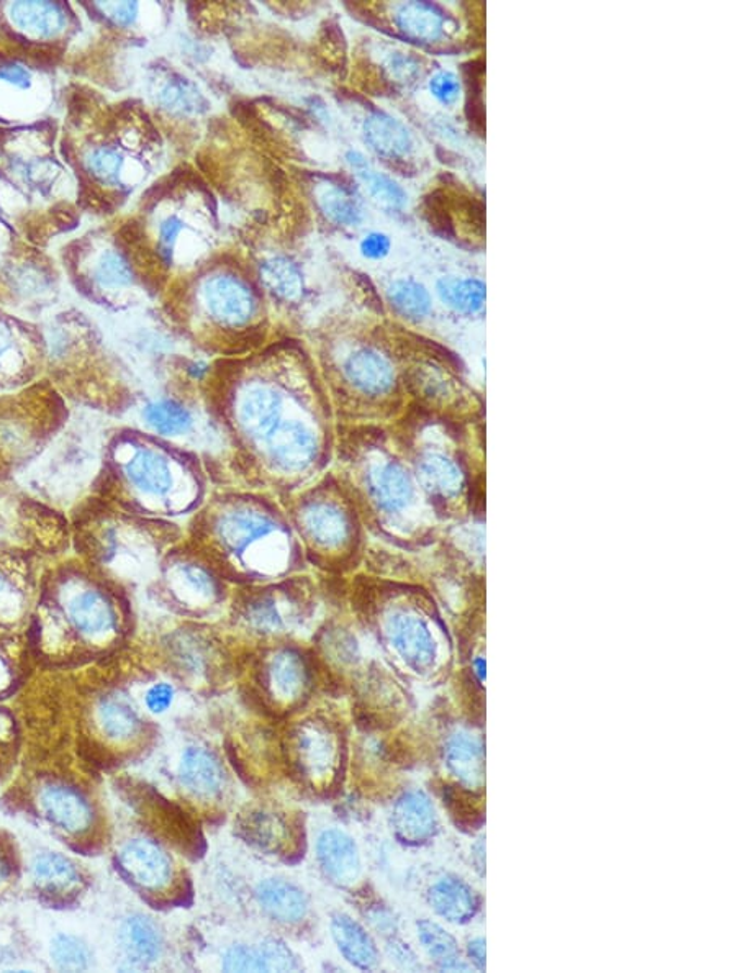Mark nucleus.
<instances>
[{"mask_svg": "<svg viewBox=\"0 0 737 973\" xmlns=\"http://www.w3.org/2000/svg\"><path fill=\"white\" fill-rule=\"evenodd\" d=\"M54 581L67 622L80 636L102 638L115 629L116 613L109 595L84 575L63 574Z\"/></svg>", "mask_w": 737, "mask_h": 973, "instance_id": "nucleus-1", "label": "nucleus"}, {"mask_svg": "<svg viewBox=\"0 0 737 973\" xmlns=\"http://www.w3.org/2000/svg\"><path fill=\"white\" fill-rule=\"evenodd\" d=\"M287 754L297 774L316 784L335 774L339 745L332 727L318 721H305L287 736Z\"/></svg>", "mask_w": 737, "mask_h": 973, "instance_id": "nucleus-2", "label": "nucleus"}, {"mask_svg": "<svg viewBox=\"0 0 737 973\" xmlns=\"http://www.w3.org/2000/svg\"><path fill=\"white\" fill-rule=\"evenodd\" d=\"M123 477L135 494L147 500L170 499L176 484L174 464L167 454L151 446L134 445L118 454Z\"/></svg>", "mask_w": 737, "mask_h": 973, "instance_id": "nucleus-3", "label": "nucleus"}, {"mask_svg": "<svg viewBox=\"0 0 737 973\" xmlns=\"http://www.w3.org/2000/svg\"><path fill=\"white\" fill-rule=\"evenodd\" d=\"M387 638L399 658L415 672H428L438 659V646L429 626L409 613H396L387 622Z\"/></svg>", "mask_w": 737, "mask_h": 973, "instance_id": "nucleus-4", "label": "nucleus"}, {"mask_svg": "<svg viewBox=\"0 0 737 973\" xmlns=\"http://www.w3.org/2000/svg\"><path fill=\"white\" fill-rule=\"evenodd\" d=\"M203 297L210 315L222 325H246L257 313L258 303L253 290L245 280L232 274H218L207 280Z\"/></svg>", "mask_w": 737, "mask_h": 973, "instance_id": "nucleus-5", "label": "nucleus"}, {"mask_svg": "<svg viewBox=\"0 0 737 973\" xmlns=\"http://www.w3.org/2000/svg\"><path fill=\"white\" fill-rule=\"evenodd\" d=\"M394 834L407 846L429 843L439 831V818L432 798L419 788L403 791L392 808Z\"/></svg>", "mask_w": 737, "mask_h": 973, "instance_id": "nucleus-6", "label": "nucleus"}, {"mask_svg": "<svg viewBox=\"0 0 737 973\" xmlns=\"http://www.w3.org/2000/svg\"><path fill=\"white\" fill-rule=\"evenodd\" d=\"M445 764L449 775L464 790L480 794L485 787V743L474 733L455 732L445 746Z\"/></svg>", "mask_w": 737, "mask_h": 973, "instance_id": "nucleus-7", "label": "nucleus"}, {"mask_svg": "<svg viewBox=\"0 0 737 973\" xmlns=\"http://www.w3.org/2000/svg\"><path fill=\"white\" fill-rule=\"evenodd\" d=\"M394 24L405 40L435 45L454 30V21L439 5L429 2H403L394 8Z\"/></svg>", "mask_w": 737, "mask_h": 973, "instance_id": "nucleus-8", "label": "nucleus"}, {"mask_svg": "<svg viewBox=\"0 0 737 973\" xmlns=\"http://www.w3.org/2000/svg\"><path fill=\"white\" fill-rule=\"evenodd\" d=\"M120 869L132 882L150 890L171 881V861L166 852L147 839H135L120 850Z\"/></svg>", "mask_w": 737, "mask_h": 973, "instance_id": "nucleus-9", "label": "nucleus"}, {"mask_svg": "<svg viewBox=\"0 0 737 973\" xmlns=\"http://www.w3.org/2000/svg\"><path fill=\"white\" fill-rule=\"evenodd\" d=\"M428 905L451 924H469L482 910V898L464 878L445 875L429 887Z\"/></svg>", "mask_w": 737, "mask_h": 973, "instance_id": "nucleus-10", "label": "nucleus"}, {"mask_svg": "<svg viewBox=\"0 0 737 973\" xmlns=\"http://www.w3.org/2000/svg\"><path fill=\"white\" fill-rule=\"evenodd\" d=\"M316 858L325 874L339 885H352L361 874V858L354 840L338 829H328L318 837Z\"/></svg>", "mask_w": 737, "mask_h": 973, "instance_id": "nucleus-11", "label": "nucleus"}, {"mask_svg": "<svg viewBox=\"0 0 737 973\" xmlns=\"http://www.w3.org/2000/svg\"><path fill=\"white\" fill-rule=\"evenodd\" d=\"M362 135L367 147L386 160H405L415 147L409 128L396 116L379 110L365 116Z\"/></svg>", "mask_w": 737, "mask_h": 973, "instance_id": "nucleus-12", "label": "nucleus"}, {"mask_svg": "<svg viewBox=\"0 0 737 973\" xmlns=\"http://www.w3.org/2000/svg\"><path fill=\"white\" fill-rule=\"evenodd\" d=\"M236 831L246 843L271 855L280 852L290 837L289 823L284 820L283 814L271 810H251L242 813L236 824Z\"/></svg>", "mask_w": 737, "mask_h": 973, "instance_id": "nucleus-13", "label": "nucleus"}, {"mask_svg": "<svg viewBox=\"0 0 737 973\" xmlns=\"http://www.w3.org/2000/svg\"><path fill=\"white\" fill-rule=\"evenodd\" d=\"M349 383L368 396L389 392L394 386L390 362L373 349H359L349 355L345 364Z\"/></svg>", "mask_w": 737, "mask_h": 973, "instance_id": "nucleus-14", "label": "nucleus"}, {"mask_svg": "<svg viewBox=\"0 0 737 973\" xmlns=\"http://www.w3.org/2000/svg\"><path fill=\"white\" fill-rule=\"evenodd\" d=\"M346 163L379 205L390 212H402L409 205V194L394 177L377 171L359 151H348Z\"/></svg>", "mask_w": 737, "mask_h": 973, "instance_id": "nucleus-15", "label": "nucleus"}, {"mask_svg": "<svg viewBox=\"0 0 737 973\" xmlns=\"http://www.w3.org/2000/svg\"><path fill=\"white\" fill-rule=\"evenodd\" d=\"M332 934L339 952L359 970H374L380 957L376 943L367 931L346 914H336L332 921Z\"/></svg>", "mask_w": 737, "mask_h": 973, "instance_id": "nucleus-16", "label": "nucleus"}, {"mask_svg": "<svg viewBox=\"0 0 737 973\" xmlns=\"http://www.w3.org/2000/svg\"><path fill=\"white\" fill-rule=\"evenodd\" d=\"M257 898L264 913L284 924H296L309 911L305 895L290 882L270 878L257 888Z\"/></svg>", "mask_w": 737, "mask_h": 973, "instance_id": "nucleus-17", "label": "nucleus"}, {"mask_svg": "<svg viewBox=\"0 0 737 973\" xmlns=\"http://www.w3.org/2000/svg\"><path fill=\"white\" fill-rule=\"evenodd\" d=\"M279 415V394L270 387H253L239 403V422L254 438H270L271 433L277 432Z\"/></svg>", "mask_w": 737, "mask_h": 973, "instance_id": "nucleus-18", "label": "nucleus"}, {"mask_svg": "<svg viewBox=\"0 0 737 973\" xmlns=\"http://www.w3.org/2000/svg\"><path fill=\"white\" fill-rule=\"evenodd\" d=\"M179 777L184 787L199 798L216 797L223 788L222 765L205 749L189 748L184 752Z\"/></svg>", "mask_w": 737, "mask_h": 973, "instance_id": "nucleus-19", "label": "nucleus"}, {"mask_svg": "<svg viewBox=\"0 0 737 973\" xmlns=\"http://www.w3.org/2000/svg\"><path fill=\"white\" fill-rule=\"evenodd\" d=\"M45 813L57 826L70 833H83L92 823L89 803L73 788L50 787L41 797Z\"/></svg>", "mask_w": 737, "mask_h": 973, "instance_id": "nucleus-20", "label": "nucleus"}, {"mask_svg": "<svg viewBox=\"0 0 737 973\" xmlns=\"http://www.w3.org/2000/svg\"><path fill=\"white\" fill-rule=\"evenodd\" d=\"M309 669L297 652L283 651L267 668L266 685L271 697L283 701H297L309 687Z\"/></svg>", "mask_w": 737, "mask_h": 973, "instance_id": "nucleus-21", "label": "nucleus"}, {"mask_svg": "<svg viewBox=\"0 0 737 973\" xmlns=\"http://www.w3.org/2000/svg\"><path fill=\"white\" fill-rule=\"evenodd\" d=\"M419 939L426 956L435 963L439 972H469L471 963L462 959L458 940L441 924L432 920L416 923Z\"/></svg>", "mask_w": 737, "mask_h": 973, "instance_id": "nucleus-22", "label": "nucleus"}, {"mask_svg": "<svg viewBox=\"0 0 737 973\" xmlns=\"http://www.w3.org/2000/svg\"><path fill=\"white\" fill-rule=\"evenodd\" d=\"M368 490L377 506L386 512L402 510L413 496L412 482L400 465L386 464L374 469L368 477Z\"/></svg>", "mask_w": 737, "mask_h": 973, "instance_id": "nucleus-23", "label": "nucleus"}, {"mask_svg": "<svg viewBox=\"0 0 737 973\" xmlns=\"http://www.w3.org/2000/svg\"><path fill=\"white\" fill-rule=\"evenodd\" d=\"M120 944L128 959L137 966L154 962L161 952V934L147 916L128 918L120 930Z\"/></svg>", "mask_w": 737, "mask_h": 973, "instance_id": "nucleus-24", "label": "nucleus"}, {"mask_svg": "<svg viewBox=\"0 0 737 973\" xmlns=\"http://www.w3.org/2000/svg\"><path fill=\"white\" fill-rule=\"evenodd\" d=\"M436 292L446 307L462 315L482 312L487 299V286L475 277H441L436 283Z\"/></svg>", "mask_w": 737, "mask_h": 973, "instance_id": "nucleus-25", "label": "nucleus"}, {"mask_svg": "<svg viewBox=\"0 0 737 973\" xmlns=\"http://www.w3.org/2000/svg\"><path fill=\"white\" fill-rule=\"evenodd\" d=\"M14 24L37 37H54L66 24L63 8L51 2H18L11 5Z\"/></svg>", "mask_w": 737, "mask_h": 973, "instance_id": "nucleus-26", "label": "nucleus"}, {"mask_svg": "<svg viewBox=\"0 0 737 973\" xmlns=\"http://www.w3.org/2000/svg\"><path fill=\"white\" fill-rule=\"evenodd\" d=\"M143 420L160 436H180L192 426V413L173 399H158L143 409Z\"/></svg>", "mask_w": 737, "mask_h": 973, "instance_id": "nucleus-27", "label": "nucleus"}, {"mask_svg": "<svg viewBox=\"0 0 737 973\" xmlns=\"http://www.w3.org/2000/svg\"><path fill=\"white\" fill-rule=\"evenodd\" d=\"M390 305L405 316L419 322L432 313L433 300L428 289L413 279H397L387 289Z\"/></svg>", "mask_w": 737, "mask_h": 973, "instance_id": "nucleus-28", "label": "nucleus"}, {"mask_svg": "<svg viewBox=\"0 0 737 973\" xmlns=\"http://www.w3.org/2000/svg\"><path fill=\"white\" fill-rule=\"evenodd\" d=\"M261 280L264 286L284 300H296L302 296L303 279L299 267L287 258H273L261 264Z\"/></svg>", "mask_w": 737, "mask_h": 973, "instance_id": "nucleus-29", "label": "nucleus"}, {"mask_svg": "<svg viewBox=\"0 0 737 973\" xmlns=\"http://www.w3.org/2000/svg\"><path fill=\"white\" fill-rule=\"evenodd\" d=\"M273 532V525L260 513L241 512L226 516L222 526V538L233 551L248 548L261 536Z\"/></svg>", "mask_w": 737, "mask_h": 973, "instance_id": "nucleus-30", "label": "nucleus"}, {"mask_svg": "<svg viewBox=\"0 0 737 973\" xmlns=\"http://www.w3.org/2000/svg\"><path fill=\"white\" fill-rule=\"evenodd\" d=\"M103 732L113 739H130L140 729V718L132 704L122 698H105L99 707Z\"/></svg>", "mask_w": 737, "mask_h": 973, "instance_id": "nucleus-31", "label": "nucleus"}, {"mask_svg": "<svg viewBox=\"0 0 737 973\" xmlns=\"http://www.w3.org/2000/svg\"><path fill=\"white\" fill-rule=\"evenodd\" d=\"M318 207L326 219L339 226H359L364 212L351 192L345 187L329 186L318 194Z\"/></svg>", "mask_w": 737, "mask_h": 973, "instance_id": "nucleus-32", "label": "nucleus"}, {"mask_svg": "<svg viewBox=\"0 0 737 973\" xmlns=\"http://www.w3.org/2000/svg\"><path fill=\"white\" fill-rule=\"evenodd\" d=\"M158 102L163 109L179 115H193L207 109V100L200 90L183 77H173L161 86Z\"/></svg>", "mask_w": 737, "mask_h": 973, "instance_id": "nucleus-33", "label": "nucleus"}, {"mask_svg": "<svg viewBox=\"0 0 737 973\" xmlns=\"http://www.w3.org/2000/svg\"><path fill=\"white\" fill-rule=\"evenodd\" d=\"M307 529L312 538L326 546L339 545L348 535V523L345 515L333 507H316L307 515Z\"/></svg>", "mask_w": 737, "mask_h": 973, "instance_id": "nucleus-34", "label": "nucleus"}, {"mask_svg": "<svg viewBox=\"0 0 737 973\" xmlns=\"http://www.w3.org/2000/svg\"><path fill=\"white\" fill-rule=\"evenodd\" d=\"M34 875L41 887L50 890H67L79 882L76 868L58 855H43L35 859Z\"/></svg>", "mask_w": 737, "mask_h": 973, "instance_id": "nucleus-35", "label": "nucleus"}, {"mask_svg": "<svg viewBox=\"0 0 737 973\" xmlns=\"http://www.w3.org/2000/svg\"><path fill=\"white\" fill-rule=\"evenodd\" d=\"M423 484L435 494L449 497L461 490V474L452 462L445 458H428L420 469Z\"/></svg>", "mask_w": 737, "mask_h": 973, "instance_id": "nucleus-36", "label": "nucleus"}, {"mask_svg": "<svg viewBox=\"0 0 737 973\" xmlns=\"http://www.w3.org/2000/svg\"><path fill=\"white\" fill-rule=\"evenodd\" d=\"M93 279L103 289H122L134 283V270L127 258L115 251H107L96 264Z\"/></svg>", "mask_w": 737, "mask_h": 973, "instance_id": "nucleus-37", "label": "nucleus"}, {"mask_svg": "<svg viewBox=\"0 0 737 973\" xmlns=\"http://www.w3.org/2000/svg\"><path fill=\"white\" fill-rule=\"evenodd\" d=\"M123 164H125V160H123L122 153L113 150V148L102 147L96 148L87 157L86 170L99 183L113 186V184L118 183L120 176H122Z\"/></svg>", "mask_w": 737, "mask_h": 973, "instance_id": "nucleus-38", "label": "nucleus"}, {"mask_svg": "<svg viewBox=\"0 0 737 973\" xmlns=\"http://www.w3.org/2000/svg\"><path fill=\"white\" fill-rule=\"evenodd\" d=\"M51 956H53L54 963L67 972H79V970H86L89 966V950L73 936L57 937Z\"/></svg>", "mask_w": 737, "mask_h": 973, "instance_id": "nucleus-39", "label": "nucleus"}, {"mask_svg": "<svg viewBox=\"0 0 737 973\" xmlns=\"http://www.w3.org/2000/svg\"><path fill=\"white\" fill-rule=\"evenodd\" d=\"M225 972H266L260 950L248 946H235L223 957Z\"/></svg>", "mask_w": 737, "mask_h": 973, "instance_id": "nucleus-40", "label": "nucleus"}, {"mask_svg": "<svg viewBox=\"0 0 737 973\" xmlns=\"http://www.w3.org/2000/svg\"><path fill=\"white\" fill-rule=\"evenodd\" d=\"M266 972H290L297 969V960L292 950L279 939L264 940L260 946Z\"/></svg>", "mask_w": 737, "mask_h": 973, "instance_id": "nucleus-41", "label": "nucleus"}, {"mask_svg": "<svg viewBox=\"0 0 737 973\" xmlns=\"http://www.w3.org/2000/svg\"><path fill=\"white\" fill-rule=\"evenodd\" d=\"M429 92L442 105L451 107L461 99V79L451 71H439L428 83Z\"/></svg>", "mask_w": 737, "mask_h": 973, "instance_id": "nucleus-42", "label": "nucleus"}, {"mask_svg": "<svg viewBox=\"0 0 737 973\" xmlns=\"http://www.w3.org/2000/svg\"><path fill=\"white\" fill-rule=\"evenodd\" d=\"M387 71L397 83L412 84L422 76V64L412 54L396 51L387 60Z\"/></svg>", "mask_w": 737, "mask_h": 973, "instance_id": "nucleus-43", "label": "nucleus"}, {"mask_svg": "<svg viewBox=\"0 0 737 973\" xmlns=\"http://www.w3.org/2000/svg\"><path fill=\"white\" fill-rule=\"evenodd\" d=\"M248 620L254 628L263 632H276L283 626V619L273 600H258L257 603L250 604Z\"/></svg>", "mask_w": 737, "mask_h": 973, "instance_id": "nucleus-44", "label": "nucleus"}, {"mask_svg": "<svg viewBox=\"0 0 737 973\" xmlns=\"http://www.w3.org/2000/svg\"><path fill=\"white\" fill-rule=\"evenodd\" d=\"M184 228H186V223L177 215L167 216L161 222L160 233H158V251L166 263H170L173 258L174 248H176L177 239Z\"/></svg>", "mask_w": 737, "mask_h": 973, "instance_id": "nucleus-45", "label": "nucleus"}, {"mask_svg": "<svg viewBox=\"0 0 737 973\" xmlns=\"http://www.w3.org/2000/svg\"><path fill=\"white\" fill-rule=\"evenodd\" d=\"M21 574L9 565L0 564V604L21 603L24 590L21 587Z\"/></svg>", "mask_w": 737, "mask_h": 973, "instance_id": "nucleus-46", "label": "nucleus"}, {"mask_svg": "<svg viewBox=\"0 0 737 973\" xmlns=\"http://www.w3.org/2000/svg\"><path fill=\"white\" fill-rule=\"evenodd\" d=\"M390 248H392V239L386 233H368L361 241L362 257L367 258V260H384V258L389 257Z\"/></svg>", "mask_w": 737, "mask_h": 973, "instance_id": "nucleus-47", "label": "nucleus"}, {"mask_svg": "<svg viewBox=\"0 0 737 973\" xmlns=\"http://www.w3.org/2000/svg\"><path fill=\"white\" fill-rule=\"evenodd\" d=\"M100 11L118 27H130L137 22L140 5L135 2H113V4H100Z\"/></svg>", "mask_w": 737, "mask_h": 973, "instance_id": "nucleus-48", "label": "nucleus"}, {"mask_svg": "<svg viewBox=\"0 0 737 973\" xmlns=\"http://www.w3.org/2000/svg\"><path fill=\"white\" fill-rule=\"evenodd\" d=\"M387 953H389L392 962H396L397 965L402 966V969H422L419 959H416L415 952L410 949L409 944L403 943V940L397 939L396 936H392L389 940H387Z\"/></svg>", "mask_w": 737, "mask_h": 973, "instance_id": "nucleus-49", "label": "nucleus"}, {"mask_svg": "<svg viewBox=\"0 0 737 973\" xmlns=\"http://www.w3.org/2000/svg\"><path fill=\"white\" fill-rule=\"evenodd\" d=\"M0 80L18 89H28L32 86V73L21 64L0 63Z\"/></svg>", "mask_w": 737, "mask_h": 973, "instance_id": "nucleus-50", "label": "nucleus"}, {"mask_svg": "<svg viewBox=\"0 0 737 973\" xmlns=\"http://www.w3.org/2000/svg\"><path fill=\"white\" fill-rule=\"evenodd\" d=\"M174 688L170 684H157L148 690L147 704L153 713H163L173 703Z\"/></svg>", "mask_w": 737, "mask_h": 973, "instance_id": "nucleus-51", "label": "nucleus"}, {"mask_svg": "<svg viewBox=\"0 0 737 973\" xmlns=\"http://www.w3.org/2000/svg\"><path fill=\"white\" fill-rule=\"evenodd\" d=\"M14 333H12V329L9 328L2 320H0V383H4V377L8 376V370H11V366H9V354L14 352Z\"/></svg>", "mask_w": 737, "mask_h": 973, "instance_id": "nucleus-52", "label": "nucleus"}, {"mask_svg": "<svg viewBox=\"0 0 737 973\" xmlns=\"http://www.w3.org/2000/svg\"><path fill=\"white\" fill-rule=\"evenodd\" d=\"M485 939L484 937H472V939L467 940L465 944V953H467V962L471 963L472 969L478 970V972H484L485 965H487V952H485Z\"/></svg>", "mask_w": 737, "mask_h": 973, "instance_id": "nucleus-53", "label": "nucleus"}, {"mask_svg": "<svg viewBox=\"0 0 737 973\" xmlns=\"http://www.w3.org/2000/svg\"><path fill=\"white\" fill-rule=\"evenodd\" d=\"M368 921L373 923V926L376 927L379 933L390 934V937L394 936V931L397 930L396 920H394L392 913L387 911L386 908L376 907L371 913H368Z\"/></svg>", "mask_w": 737, "mask_h": 973, "instance_id": "nucleus-54", "label": "nucleus"}, {"mask_svg": "<svg viewBox=\"0 0 737 973\" xmlns=\"http://www.w3.org/2000/svg\"><path fill=\"white\" fill-rule=\"evenodd\" d=\"M485 837L480 836L477 839V843L472 846V862H474L475 869H477L478 874H485Z\"/></svg>", "mask_w": 737, "mask_h": 973, "instance_id": "nucleus-55", "label": "nucleus"}, {"mask_svg": "<svg viewBox=\"0 0 737 973\" xmlns=\"http://www.w3.org/2000/svg\"><path fill=\"white\" fill-rule=\"evenodd\" d=\"M472 668H474V674L477 675L478 681L484 682L485 675H487V672H485V671H487V665H485V659L484 658L475 659L474 664H472Z\"/></svg>", "mask_w": 737, "mask_h": 973, "instance_id": "nucleus-56", "label": "nucleus"}]
</instances>
